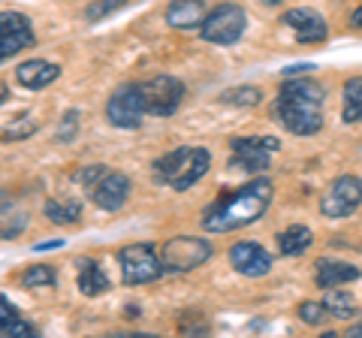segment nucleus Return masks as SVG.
Listing matches in <instances>:
<instances>
[{
    "label": "nucleus",
    "instance_id": "19",
    "mask_svg": "<svg viewBox=\"0 0 362 338\" xmlns=\"http://www.w3.org/2000/svg\"><path fill=\"white\" fill-rule=\"evenodd\" d=\"M314 242V233L308 227H302V223H293V227H287L284 233H278V254L284 257H299L311 247Z\"/></svg>",
    "mask_w": 362,
    "mask_h": 338
},
{
    "label": "nucleus",
    "instance_id": "15",
    "mask_svg": "<svg viewBox=\"0 0 362 338\" xmlns=\"http://www.w3.org/2000/svg\"><path fill=\"white\" fill-rule=\"evenodd\" d=\"M209 9H206V0H173V4L166 6V21L169 28L175 30H197L202 28V21H206Z\"/></svg>",
    "mask_w": 362,
    "mask_h": 338
},
{
    "label": "nucleus",
    "instance_id": "17",
    "mask_svg": "<svg viewBox=\"0 0 362 338\" xmlns=\"http://www.w3.org/2000/svg\"><path fill=\"white\" fill-rule=\"evenodd\" d=\"M359 278V269L350 266V263H341V260H323L314 263V281L320 290H332V287H341V284H350V281Z\"/></svg>",
    "mask_w": 362,
    "mask_h": 338
},
{
    "label": "nucleus",
    "instance_id": "9",
    "mask_svg": "<svg viewBox=\"0 0 362 338\" xmlns=\"http://www.w3.org/2000/svg\"><path fill=\"white\" fill-rule=\"evenodd\" d=\"M139 88H142L148 115H157V118L175 115V109L181 106V100H185V85H181V78H175V76L145 78V82H139Z\"/></svg>",
    "mask_w": 362,
    "mask_h": 338
},
{
    "label": "nucleus",
    "instance_id": "35",
    "mask_svg": "<svg viewBox=\"0 0 362 338\" xmlns=\"http://www.w3.org/2000/svg\"><path fill=\"white\" fill-rule=\"evenodd\" d=\"M347 335H350V338H362V323H354V326H350Z\"/></svg>",
    "mask_w": 362,
    "mask_h": 338
},
{
    "label": "nucleus",
    "instance_id": "7",
    "mask_svg": "<svg viewBox=\"0 0 362 338\" xmlns=\"http://www.w3.org/2000/svg\"><path fill=\"white\" fill-rule=\"evenodd\" d=\"M160 257L166 272H190L211 257V242L199 239V235H175L160 247Z\"/></svg>",
    "mask_w": 362,
    "mask_h": 338
},
{
    "label": "nucleus",
    "instance_id": "12",
    "mask_svg": "<svg viewBox=\"0 0 362 338\" xmlns=\"http://www.w3.org/2000/svg\"><path fill=\"white\" fill-rule=\"evenodd\" d=\"M281 25L290 28L296 33V40L311 46V42H323L329 37V28H326V18L317 13V9H308V6H296V9H287L281 16Z\"/></svg>",
    "mask_w": 362,
    "mask_h": 338
},
{
    "label": "nucleus",
    "instance_id": "1",
    "mask_svg": "<svg viewBox=\"0 0 362 338\" xmlns=\"http://www.w3.org/2000/svg\"><path fill=\"white\" fill-rule=\"evenodd\" d=\"M272 187L269 178H257V182H247L242 187L223 194L221 199H214L211 206L202 211V230L206 233H233L242 230L247 223H254L266 215L269 202H272Z\"/></svg>",
    "mask_w": 362,
    "mask_h": 338
},
{
    "label": "nucleus",
    "instance_id": "22",
    "mask_svg": "<svg viewBox=\"0 0 362 338\" xmlns=\"http://www.w3.org/2000/svg\"><path fill=\"white\" fill-rule=\"evenodd\" d=\"M323 302H326V308H329L332 317H338V320L356 317V299L350 296V293H344V290H338V287L326 290V299Z\"/></svg>",
    "mask_w": 362,
    "mask_h": 338
},
{
    "label": "nucleus",
    "instance_id": "34",
    "mask_svg": "<svg viewBox=\"0 0 362 338\" xmlns=\"http://www.w3.org/2000/svg\"><path fill=\"white\" fill-rule=\"evenodd\" d=\"M350 25H354V28H362V6L354 9V16H350Z\"/></svg>",
    "mask_w": 362,
    "mask_h": 338
},
{
    "label": "nucleus",
    "instance_id": "11",
    "mask_svg": "<svg viewBox=\"0 0 362 338\" xmlns=\"http://www.w3.org/2000/svg\"><path fill=\"white\" fill-rule=\"evenodd\" d=\"M33 42H37V33H33L28 16H21V13L0 16V58L9 61L13 54L30 49Z\"/></svg>",
    "mask_w": 362,
    "mask_h": 338
},
{
    "label": "nucleus",
    "instance_id": "16",
    "mask_svg": "<svg viewBox=\"0 0 362 338\" xmlns=\"http://www.w3.org/2000/svg\"><path fill=\"white\" fill-rule=\"evenodd\" d=\"M58 76H61V66H58V64L40 61V58L18 64V70H16L18 85H21V88H28V91H42V88H49Z\"/></svg>",
    "mask_w": 362,
    "mask_h": 338
},
{
    "label": "nucleus",
    "instance_id": "2",
    "mask_svg": "<svg viewBox=\"0 0 362 338\" xmlns=\"http://www.w3.org/2000/svg\"><path fill=\"white\" fill-rule=\"evenodd\" d=\"M326 88L308 76H287L272 106V115L296 136H314L323 127Z\"/></svg>",
    "mask_w": 362,
    "mask_h": 338
},
{
    "label": "nucleus",
    "instance_id": "3",
    "mask_svg": "<svg viewBox=\"0 0 362 338\" xmlns=\"http://www.w3.org/2000/svg\"><path fill=\"white\" fill-rule=\"evenodd\" d=\"M211 166V154L209 148H199V145H185V148H175L163 157L154 161V182L166 185L169 190H190L202 175L209 173Z\"/></svg>",
    "mask_w": 362,
    "mask_h": 338
},
{
    "label": "nucleus",
    "instance_id": "36",
    "mask_svg": "<svg viewBox=\"0 0 362 338\" xmlns=\"http://www.w3.org/2000/svg\"><path fill=\"white\" fill-rule=\"evenodd\" d=\"M263 4H266V6H278V4H281V0H263Z\"/></svg>",
    "mask_w": 362,
    "mask_h": 338
},
{
    "label": "nucleus",
    "instance_id": "29",
    "mask_svg": "<svg viewBox=\"0 0 362 338\" xmlns=\"http://www.w3.org/2000/svg\"><path fill=\"white\" fill-rule=\"evenodd\" d=\"M33 133H37V121H30V118L25 115V118H18V124H13V127H6L4 139H6V142H21V139L33 136Z\"/></svg>",
    "mask_w": 362,
    "mask_h": 338
},
{
    "label": "nucleus",
    "instance_id": "21",
    "mask_svg": "<svg viewBox=\"0 0 362 338\" xmlns=\"http://www.w3.org/2000/svg\"><path fill=\"white\" fill-rule=\"evenodd\" d=\"M341 118L347 124L362 121V76H354L344 82V112Z\"/></svg>",
    "mask_w": 362,
    "mask_h": 338
},
{
    "label": "nucleus",
    "instance_id": "14",
    "mask_svg": "<svg viewBox=\"0 0 362 338\" xmlns=\"http://www.w3.org/2000/svg\"><path fill=\"white\" fill-rule=\"evenodd\" d=\"M130 197V178L124 173H106L100 178V185L90 190V199H94L97 209L103 211H118Z\"/></svg>",
    "mask_w": 362,
    "mask_h": 338
},
{
    "label": "nucleus",
    "instance_id": "33",
    "mask_svg": "<svg viewBox=\"0 0 362 338\" xmlns=\"http://www.w3.org/2000/svg\"><path fill=\"white\" fill-rule=\"evenodd\" d=\"M308 70H314V64H293V66H287V70H284V78L287 76H305Z\"/></svg>",
    "mask_w": 362,
    "mask_h": 338
},
{
    "label": "nucleus",
    "instance_id": "23",
    "mask_svg": "<svg viewBox=\"0 0 362 338\" xmlns=\"http://www.w3.org/2000/svg\"><path fill=\"white\" fill-rule=\"evenodd\" d=\"M223 103H230V106H242V109H251L257 106L259 100H263V94H259V88L254 85H239V88H226V91L221 94Z\"/></svg>",
    "mask_w": 362,
    "mask_h": 338
},
{
    "label": "nucleus",
    "instance_id": "20",
    "mask_svg": "<svg viewBox=\"0 0 362 338\" xmlns=\"http://www.w3.org/2000/svg\"><path fill=\"white\" fill-rule=\"evenodd\" d=\"M42 215L52 223H58V227H70V223H78V218H82V206H78L76 199H66V202L49 199L42 206Z\"/></svg>",
    "mask_w": 362,
    "mask_h": 338
},
{
    "label": "nucleus",
    "instance_id": "31",
    "mask_svg": "<svg viewBox=\"0 0 362 338\" xmlns=\"http://www.w3.org/2000/svg\"><path fill=\"white\" fill-rule=\"evenodd\" d=\"M13 317H18L16 305H13V302H9L6 296H0V323H4V320H13Z\"/></svg>",
    "mask_w": 362,
    "mask_h": 338
},
{
    "label": "nucleus",
    "instance_id": "26",
    "mask_svg": "<svg viewBox=\"0 0 362 338\" xmlns=\"http://www.w3.org/2000/svg\"><path fill=\"white\" fill-rule=\"evenodd\" d=\"M326 317H332L329 308H326V302H302L299 305V320L308 323V326H323Z\"/></svg>",
    "mask_w": 362,
    "mask_h": 338
},
{
    "label": "nucleus",
    "instance_id": "10",
    "mask_svg": "<svg viewBox=\"0 0 362 338\" xmlns=\"http://www.w3.org/2000/svg\"><path fill=\"white\" fill-rule=\"evenodd\" d=\"M281 148V142L275 136H239V139H233L230 145V163L235 169H245V173H263V169H269V154L272 151H278Z\"/></svg>",
    "mask_w": 362,
    "mask_h": 338
},
{
    "label": "nucleus",
    "instance_id": "8",
    "mask_svg": "<svg viewBox=\"0 0 362 338\" xmlns=\"http://www.w3.org/2000/svg\"><path fill=\"white\" fill-rule=\"evenodd\" d=\"M359 206H362V178L356 175H338L320 197L323 218H332V221L350 218Z\"/></svg>",
    "mask_w": 362,
    "mask_h": 338
},
{
    "label": "nucleus",
    "instance_id": "4",
    "mask_svg": "<svg viewBox=\"0 0 362 338\" xmlns=\"http://www.w3.org/2000/svg\"><path fill=\"white\" fill-rule=\"evenodd\" d=\"M118 266H121V278H124V284L127 287L151 284V281H157L166 272L163 257L157 254V247L151 242L124 245L118 251Z\"/></svg>",
    "mask_w": 362,
    "mask_h": 338
},
{
    "label": "nucleus",
    "instance_id": "18",
    "mask_svg": "<svg viewBox=\"0 0 362 338\" xmlns=\"http://www.w3.org/2000/svg\"><path fill=\"white\" fill-rule=\"evenodd\" d=\"M76 263H78V290H82L85 296H103V293L112 287L109 275L103 272V266L97 260L85 257V260H76Z\"/></svg>",
    "mask_w": 362,
    "mask_h": 338
},
{
    "label": "nucleus",
    "instance_id": "32",
    "mask_svg": "<svg viewBox=\"0 0 362 338\" xmlns=\"http://www.w3.org/2000/svg\"><path fill=\"white\" fill-rule=\"evenodd\" d=\"M66 245V239H49V242H37L33 245V251L37 254H42V251H58V247H64Z\"/></svg>",
    "mask_w": 362,
    "mask_h": 338
},
{
    "label": "nucleus",
    "instance_id": "13",
    "mask_svg": "<svg viewBox=\"0 0 362 338\" xmlns=\"http://www.w3.org/2000/svg\"><path fill=\"white\" fill-rule=\"evenodd\" d=\"M230 263L245 278H263L272 272V254L257 242H235L230 247Z\"/></svg>",
    "mask_w": 362,
    "mask_h": 338
},
{
    "label": "nucleus",
    "instance_id": "6",
    "mask_svg": "<svg viewBox=\"0 0 362 338\" xmlns=\"http://www.w3.org/2000/svg\"><path fill=\"white\" fill-rule=\"evenodd\" d=\"M145 115H148V109H145V97H142L139 82L121 85L106 103V121L112 124V127H118V130L142 127Z\"/></svg>",
    "mask_w": 362,
    "mask_h": 338
},
{
    "label": "nucleus",
    "instance_id": "5",
    "mask_svg": "<svg viewBox=\"0 0 362 338\" xmlns=\"http://www.w3.org/2000/svg\"><path fill=\"white\" fill-rule=\"evenodd\" d=\"M245 28L247 16L239 4H218L214 9H209V16L199 28V37L211 46H235L245 37Z\"/></svg>",
    "mask_w": 362,
    "mask_h": 338
},
{
    "label": "nucleus",
    "instance_id": "28",
    "mask_svg": "<svg viewBox=\"0 0 362 338\" xmlns=\"http://www.w3.org/2000/svg\"><path fill=\"white\" fill-rule=\"evenodd\" d=\"M0 335L4 338H33L37 335V330H33V326L28 323V320H21V317H13V320H4L0 323Z\"/></svg>",
    "mask_w": 362,
    "mask_h": 338
},
{
    "label": "nucleus",
    "instance_id": "30",
    "mask_svg": "<svg viewBox=\"0 0 362 338\" xmlns=\"http://www.w3.org/2000/svg\"><path fill=\"white\" fill-rule=\"evenodd\" d=\"M106 173H109V169H106L103 163H90V166H85V169H78L76 182H78V185H85L88 190H94V187L100 185V178H103Z\"/></svg>",
    "mask_w": 362,
    "mask_h": 338
},
{
    "label": "nucleus",
    "instance_id": "27",
    "mask_svg": "<svg viewBox=\"0 0 362 338\" xmlns=\"http://www.w3.org/2000/svg\"><path fill=\"white\" fill-rule=\"evenodd\" d=\"M76 136H78V109H70V112H66V115L61 118L54 139H58L61 145H66V142H73Z\"/></svg>",
    "mask_w": 362,
    "mask_h": 338
},
{
    "label": "nucleus",
    "instance_id": "24",
    "mask_svg": "<svg viewBox=\"0 0 362 338\" xmlns=\"http://www.w3.org/2000/svg\"><path fill=\"white\" fill-rule=\"evenodd\" d=\"M54 281H58V272H54L52 266H30L21 272L18 278V287L25 290H33V287H52Z\"/></svg>",
    "mask_w": 362,
    "mask_h": 338
},
{
    "label": "nucleus",
    "instance_id": "25",
    "mask_svg": "<svg viewBox=\"0 0 362 338\" xmlns=\"http://www.w3.org/2000/svg\"><path fill=\"white\" fill-rule=\"evenodd\" d=\"M121 6H127V0H90L88 9H85V21L97 25V21H103L106 16L118 13Z\"/></svg>",
    "mask_w": 362,
    "mask_h": 338
}]
</instances>
